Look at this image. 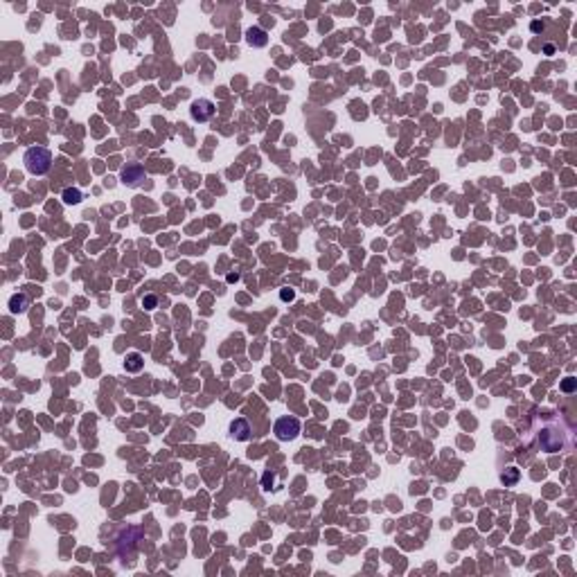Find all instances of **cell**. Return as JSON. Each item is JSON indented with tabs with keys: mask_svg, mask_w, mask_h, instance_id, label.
Wrapping results in <instances>:
<instances>
[{
	"mask_svg": "<svg viewBox=\"0 0 577 577\" xmlns=\"http://www.w3.org/2000/svg\"><path fill=\"white\" fill-rule=\"evenodd\" d=\"M23 163H25V169L32 176H43L52 167V153L45 147H29L23 156Z\"/></svg>",
	"mask_w": 577,
	"mask_h": 577,
	"instance_id": "6da1fadb",
	"label": "cell"
},
{
	"mask_svg": "<svg viewBox=\"0 0 577 577\" xmlns=\"http://www.w3.org/2000/svg\"><path fill=\"white\" fill-rule=\"evenodd\" d=\"M273 433L280 442H291L300 435V422L295 417H280L273 426Z\"/></svg>",
	"mask_w": 577,
	"mask_h": 577,
	"instance_id": "7a4b0ae2",
	"label": "cell"
},
{
	"mask_svg": "<svg viewBox=\"0 0 577 577\" xmlns=\"http://www.w3.org/2000/svg\"><path fill=\"white\" fill-rule=\"evenodd\" d=\"M189 115H192V120H197V122H208V120L214 115V104L210 102V99H197V102H192Z\"/></svg>",
	"mask_w": 577,
	"mask_h": 577,
	"instance_id": "3957f363",
	"label": "cell"
},
{
	"mask_svg": "<svg viewBox=\"0 0 577 577\" xmlns=\"http://www.w3.org/2000/svg\"><path fill=\"white\" fill-rule=\"evenodd\" d=\"M147 178V174H144V169L140 167V165H129V167L122 169V183L124 185H140V180Z\"/></svg>",
	"mask_w": 577,
	"mask_h": 577,
	"instance_id": "277c9868",
	"label": "cell"
},
{
	"mask_svg": "<svg viewBox=\"0 0 577 577\" xmlns=\"http://www.w3.org/2000/svg\"><path fill=\"white\" fill-rule=\"evenodd\" d=\"M230 435H233L235 440H239V442H246V440H250V426L246 419H235L233 424H230Z\"/></svg>",
	"mask_w": 577,
	"mask_h": 577,
	"instance_id": "5b68a950",
	"label": "cell"
},
{
	"mask_svg": "<svg viewBox=\"0 0 577 577\" xmlns=\"http://www.w3.org/2000/svg\"><path fill=\"white\" fill-rule=\"evenodd\" d=\"M246 41H248V45H253V48H264L268 43V34L262 27H250V29H246Z\"/></svg>",
	"mask_w": 577,
	"mask_h": 577,
	"instance_id": "8992f818",
	"label": "cell"
},
{
	"mask_svg": "<svg viewBox=\"0 0 577 577\" xmlns=\"http://www.w3.org/2000/svg\"><path fill=\"white\" fill-rule=\"evenodd\" d=\"M27 307H29V300L25 293H16V295H12V300H9V311H12V314H25Z\"/></svg>",
	"mask_w": 577,
	"mask_h": 577,
	"instance_id": "52a82bcc",
	"label": "cell"
},
{
	"mask_svg": "<svg viewBox=\"0 0 577 577\" xmlns=\"http://www.w3.org/2000/svg\"><path fill=\"white\" fill-rule=\"evenodd\" d=\"M142 365H144V361H142V356H140L138 352L129 354L127 361H124V368H127V372H140V370H142Z\"/></svg>",
	"mask_w": 577,
	"mask_h": 577,
	"instance_id": "ba28073f",
	"label": "cell"
},
{
	"mask_svg": "<svg viewBox=\"0 0 577 577\" xmlns=\"http://www.w3.org/2000/svg\"><path fill=\"white\" fill-rule=\"evenodd\" d=\"M63 201H66L68 205L79 203V201H82V192H79V189H66V192H63Z\"/></svg>",
	"mask_w": 577,
	"mask_h": 577,
	"instance_id": "9c48e42d",
	"label": "cell"
},
{
	"mask_svg": "<svg viewBox=\"0 0 577 577\" xmlns=\"http://www.w3.org/2000/svg\"><path fill=\"white\" fill-rule=\"evenodd\" d=\"M501 480H503L505 485H512V483H516V480H519V471H516L514 467H512V469H510V474H508V476L503 474V476H501Z\"/></svg>",
	"mask_w": 577,
	"mask_h": 577,
	"instance_id": "30bf717a",
	"label": "cell"
},
{
	"mask_svg": "<svg viewBox=\"0 0 577 577\" xmlns=\"http://www.w3.org/2000/svg\"><path fill=\"white\" fill-rule=\"evenodd\" d=\"M156 304H158V298H156V295H147V298H142V307L144 309H153Z\"/></svg>",
	"mask_w": 577,
	"mask_h": 577,
	"instance_id": "8fae6325",
	"label": "cell"
},
{
	"mask_svg": "<svg viewBox=\"0 0 577 577\" xmlns=\"http://www.w3.org/2000/svg\"><path fill=\"white\" fill-rule=\"evenodd\" d=\"M262 480H264V489H275L273 487V474H268V471H266Z\"/></svg>",
	"mask_w": 577,
	"mask_h": 577,
	"instance_id": "7c38bea8",
	"label": "cell"
},
{
	"mask_svg": "<svg viewBox=\"0 0 577 577\" xmlns=\"http://www.w3.org/2000/svg\"><path fill=\"white\" fill-rule=\"evenodd\" d=\"M573 386H575V381L568 379V381H564V386H561V388H564V390H573Z\"/></svg>",
	"mask_w": 577,
	"mask_h": 577,
	"instance_id": "4fadbf2b",
	"label": "cell"
},
{
	"mask_svg": "<svg viewBox=\"0 0 577 577\" xmlns=\"http://www.w3.org/2000/svg\"><path fill=\"white\" fill-rule=\"evenodd\" d=\"M282 298H284V300H291V298H293V291H282Z\"/></svg>",
	"mask_w": 577,
	"mask_h": 577,
	"instance_id": "5bb4252c",
	"label": "cell"
}]
</instances>
